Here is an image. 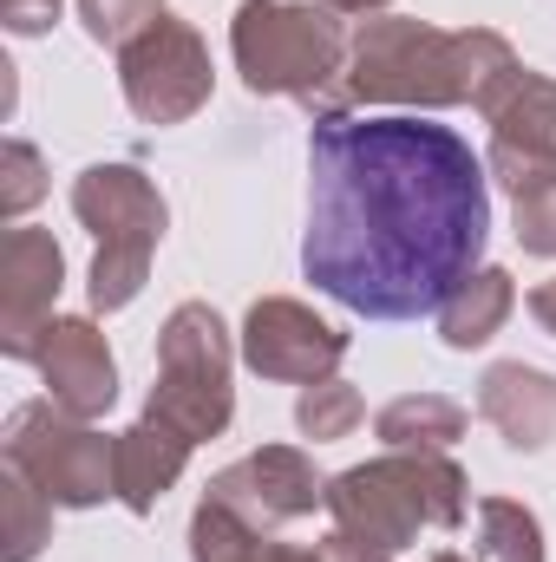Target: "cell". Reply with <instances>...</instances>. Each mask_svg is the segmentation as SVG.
<instances>
[{
  "mask_svg": "<svg viewBox=\"0 0 556 562\" xmlns=\"http://www.w3.org/2000/svg\"><path fill=\"white\" fill-rule=\"evenodd\" d=\"M471 510V484L445 451H387L327 477V517L341 537L400 557L419 530H458Z\"/></svg>",
  "mask_w": 556,
  "mask_h": 562,
  "instance_id": "obj_3",
  "label": "cell"
},
{
  "mask_svg": "<svg viewBox=\"0 0 556 562\" xmlns=\"http://www.w3.org/2000/svg\"><path fill=\"white\" fill-rule=\"evenodd\" d=\"M478 112L491 125V170H498L504 190H518V183L556 170V79L524 66Z\"/></svg>",
  "mask_w": 556,
  "mask_h": 562,
  "instance_id": "obj_11",
  "label": "cell"
},
{
  "mask_svg": "<svg viewBox=\"0 0 556 562\" xmlns=\"http://www.w3.org/2000/svg\"><path fill=\"white\" fill-rule=\"evenodd\" d=\"M478 562H544V524L511 497H485L478 504Z\"/></svg>",
  "mask_w": 556,
  "mask_h": 562,
  "instance_id": "obj_19",
  "label": "cell"
},
{
  "mask_svg": "<svg viewBox=\"0 0 556 562\" xmlns=\"http://www.w3.org/2000/svg\"><path fill=\"white\" fill-rule=\"evenodd\" d=\"M230 367H236V353H230V334H223L216 307L184 301V307L164 321V334H157V386H151V413H164L177 431H190L197 445L216 438V431L230 425V413H236Z\"/></svg>",
  "mask_w": 556,
  "mask_h": 562,
  "instance_id": "obj_7",
  "label": "cell"
},
{
  "mask_svg": "<svg viewBox=\"0 0 556 562\" xmlns=\"http://www.w3.org/2000/svg\"><path fill=\"white\" fill-rule=\"evenodd\" d=\"M511 307H518V281L504 276V269H478V276L438 307V334H445V347L471 353V347H485L511 321Z\"/></svg>",
  "mask_w": 556,
  "mask_h": 562,
  "instance_id": "obj_16",
  "label": "cell"
},
{
  "mask_svg": "<svg viewBox=\"0 0 556 562\" xmlns=\"http://www.w3.org/2000/svg\"><path fill=\"white\" fill-rule=\"evenodd\" d=\"M531 314L544 321V334H556V281H544V288L531 294Z\"/></svg>",
  "mask_w": 556,
  "mask_h": 562,
  "instance_id": "obj_27",
  "label": "cell"
},
{
  "mask_svg": "<svg viewBox=\"0 0 556 562\" xmlns=\"http://www.w3.org/2000/svg\"><path fill=\"white\" fill-rule=\"evenodd\" d=\"M79 20L99 46H132L151 20H164V0H79Z\"/></svg>",
  "mask_w": 556,
  "mask_h": 562,
  "instance_id": "obj_21",
  "label": "cell"
},
{
  "mask_svg": "<svg viewBox=\"0 0 556 562\" xmlns=\"http://www.w3.org/2000/svg\"><path fill=\"white\" fill-rule=\"evenodd\" d=\"M360 393L347 386V380H314V386H301V400H294V425L314 438V445H327V438H347L354 425H360Z\"/></svg>",
  "mask_w": 556,
  "mask_h": 562,
  "instance_id": "obj_20",
  "label": "cell"
},
{
  "mask_svg": "<svg viewBox=\"0 0 556 562\" xmlns=\"http://www.w3.org/2000/svg\"><path fill=\"white\" fill-rule=\"evenodd\" d=\"M59 20V0H7V26L26 40V33H46Z\"/></svg>",
  "mask_w": 556,
  "mask_h": 562,
  "instance_id": "obj_24",
  "label": "cell"
},
{
  "mask_svg": "<svg viewBox=\"0 0 556 562\" xmlns=\"http://www.w3.org/2000/svg\"><path fill=\"white\" fill-rule=\"evenodd\" d=\"M243 562H327V557H321V550H288V543H269V537H263Z\"/></svg>",
  "mask_w": 556,
  "mask_h": 562,
  "instance_id": "obj_26",
  "label": "cell"
},
{
  "mask_svg": "<svg viewBox=\"0 0 556 562\" xmlns=\"http://www.w3.org/2000/svg\"><path fill=\"white\" fill-rule=\"evenodd\" d=\"M327 13H380V7H393V0H321Z\"/></svg>",
  "mask_w": 556,
  "mask_h": 562,
  "instance_id": "obj_28",
  "label": "cell"
},
{
  "mask_svg": "<svg viewBox=\"0 0 556 562\" xmlns=\"http://www.w3.org/2000/svg\"><path fill=\"white\" fill-rule=\"evenodd\" d=\"M524 59L491 26H425V20H367L347 53L341 99L354 105H400V112H438V105H485Z\"/></svg>",
  "mask_w": 556,
  "mask_h": 562,
  "instance_id": "obj_2",
  "label": "cell"
},
{
  "mask_svg": "<svg viewBox=\"0 0 556 562\" xmlns=\"http://www.w3.org/2000/svg\"><path fill=\"white\" fill-rule=\"evenodd\" d=\"M0 517H7V530H0V557L7 562H33L40 543L53 537V497L33 477H20L13 464L0 477Z\"/></svg>",
  "mask_w": 556,
  "mask_h": 562,
  "instance_id": "obj_18",
  "label": "cell"
},
{
  "mask_svg": "<svg viewBox=\"0 0 556 562\" xmlns=\"http://www.w3.org/2000/svg\"><path fill=\"white\" fill-rule=\"evenodd\" d=\"M33 367L53 393V406H66L73 419H99L112 413L119 400V367H112V347L105 334L86 321V314H53L33 340Z\"/></svg>",
  "mask_w": 556,
  "mask_h": 562,
  "instance_id": "obj_12",
  "label": "cell"
},
{
  "mask_svg": "<svg viewBox=\"0 0 556 562\" xmlns=\"http://www.w3.org/2000/svg\"><path fill=\"white\" fill-rule=\"evenodd\" d=\"M485 157L413 112L321 119L308 138V281L367 321L438 314L491 236Z\"/></svg>",
  "mask_w": 556,
  "mask_h": 562,
  "instance_id": "obj_1",
  "label": "cell"
},
{
  "mask_svg": "<svg viewBox=\"0 0 556 562\" xmlns=\"http://www.w3.org/2000/svg\"><path fill=\"white\" fill-rule=\"evenodd\" d=\"M321 557H327V562H393L387 550H367V543H354V537H341V530L321 543Z\"/></svg>",
  "mask_w": 556,
  "mask_h": 562,
  "instance_id": "obj_25",
  "label": "cell"
},
{
  "mask_svg": "<svg viewBox=\"0 0 556 562\" xmlns=\"http://www.w3.org/2000/svg\"><path fill=\"white\" fill-rule=\"evenodd\" d=\"M46 196V170H40V150L26 138H7L0 150V216H20Z\"/></svg>",
  "mask_w": 556,
  "mask_h": 562,
  "instance_id": "obj_23",
  "label": "cell"
},
{
  "mask_svg": "<svg viewBox=\"0 0 556 562\" xmlns=\"http://www.w3.org/2000/svg\"><path fill=\"white\" fill-rule=\"evenodd\" d=\"M59 281H66V256L46 229H7L0 243V353L7 360H33V340L53 321Z\"/></svg>",
  "mask_w": 556,
  "mask_h": 562,
  "instance_id": "obj_13",
  "label": "cell"
},
{
  "mask_svg": "<svg viewBox=\"0 0 556 562\" xmlns=\"http://www.w3.org/2000/svg\"><path fill=\"white\" fill-rule=\"evenodd\" d=\"M374 431L387 438V451H445L452 438H465V406L445 393H407L380 406Z\"/></svg>",
  "mask_w": 556,
  "mask_h": 562,
  "instance_id": "obj_17",
  "label": "cell"
},
{
  "mask_svg": "<svg viewBox=\"0 0 556 562\" xmlns=\"http://www.w3.org/2000/svg\"><path fill=\"white\" fill-rule=\"evenodd\" d=\"M432 562H465V557H432Z\"/></svg>",
  "mask_w": 556,
  "mask_h": 562,
  "instance_id": "obj_29",
  "label": "cell"
},
{
  "mask_svg": "<svg viewBox=\"0 0 556 562\" xmlns=\"http://www.w3.org/2000/svg\"><path fill=\"white\" fill-rule=\"evenodd\" d=\"M511 203H518V243H524L531 256H556V170L518 183Z\"/></svg>",
  "mask_w": 556,
  "mask_h": 562,
  "instance_id": "obj_22",
  "label": "cell"
},
{
  "mask_svg": "<svg viewBox=\"0 0 556 562\" xmlns=\"http://www.w3.org/2000/svg\"><path fill=\"white\" fill-rule=\"evenodd\" d=\"M478 419L511 451H544L556 438V373L524 367V360H498L478 380Z\"/></svg>",
  "mask_w": 556,
  "mask_h": 562,
  "instance_id": "obj_14",
  "label": "cell"
},
{
  "mask_svg": "<svg viewBox=\"0 0 556 562\" xmlns=\"http://www.w3.org/2000/svg\"><path fill=\"white\" fill-rule=\"evenodd\" d=\"M210 46L197 40V26H184L177 13L151 20L132 46H119V86L125 105L144 125H184L190 112L210 105Z\"/></svg>",
  "mask_w": 556,
  "mask_h": 562,
  "instance_id": "obj_8",
  "label": "cell"
},
{
  "mask_svg": "<svg viewBox=\"0 0 556 562\" xmlns=\"http://www.w3.org/2000/svg\"><path fill=\"white\" fill-rule=\"evenodd\" d=\"M73 210L99 236V256H92V307L99 314L132 307L144 276H151V256L164 243V196H157V183L144 170H132V164H92L73 183Z\"/></svg>",
  "mask_w": 556,
  "mask_h": 562,
  "instance_id": "obj_5",
  "label": "cell"
},
{
  "mask_svg": "<svg viewBox=\"0 0 556 562\" xmlns=\"http://www.w3.org/2000/svg\"><path fill=\"white\" fill-rule=\"evenodd\" d=\"M243 360L263 373V380H288V386H314V380H334V367L347 360V334L327 327L314 307L269 294L249 307L243 321Z\"/></svg>",
  "mask_w": 556,
  "mask_h": 562,
  "instance_id": "obj_10",
  "label": "cell"
},
{
  "mask_svg": "<svg viewBox=\"0 0 556 562\" xmlns=\"http://www.w3.org/2000/svg\"><path fill=\"white\" fill-rule=\"evenodd\" d=\"M203 497L230 504L249 530H263V537H269L276 524H294V517L327 510V477L314 471V458H308V451H294V445H263V451H249L243 464L216 471Z\"/></svg>",
  "mask_w": 556,
  "mask_h": 562,
  "instance_id": "obj_9",
  "label": "cell"
},
{
  "mask_svg": "<svg viewBox=\"0 0 556 562\" xmlns=\"http://www.w3.org/2000/svg\"><path fill=\"white\" fill-rule=\"evenodd\" d=\"M7 464L20 477H33L53 504L66 510H92L105 497H119V438L92 431V419H73L53 400H33L7 419L0 438Z\"/></svg>",
  "mask_w": 556,
  "mask_h": 562,
  "instance_id": "obj_6",
  "label": "cell"
},
{
  "mask_svg": "<svg viewBox=\"0 0 556 562\" xmlns=\"http://www.w3.org/2000/svg\"><path fill=\"white\" fill-rule=\"evenodd\" d=\"M230 53L256 99H301L321 119H341V79L354 40L321 0H243Z\"/></svg>",
  "mask_w": 556,
  "mask_h": 562,
  "instance_id": "obj_4",
  "label": "cell"
},
{
  "mask_svg": "<svg viewBox=\"0 0 556 562\" xmlns=\"http://www.w3.org/2000/svg\"><path fill=\"white\" fill-rule=\"evenodd\" d=\"M190 451H197V438H190V431H177L164 413H151V406H144V419L132 425V431H119V504H125V510H138V517H151V510H157V497L184 477Z\"/></svg>",
  "mask_w": 556,
  "mask_h": 562,
  "instance_id": "obj_15",
  "label": "cell"
}]
</instances>
